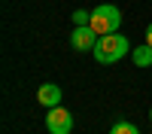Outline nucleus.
Segmentation results:
<instances>
[{
    "mask_svg": "<svg viewBox=\"0 0 152 134\" xmlns=\"http://www.w3.org/2000/svg\"><path fill=\"white\" fill-rule=\"evenodd\" d=\"M149 122H152V110H149Z\"/></svg>",
    "mask_w": 152,
    "mask_h": 134,
    "instance_id": "9d476101",
    "label": "nucleus"
},
{
    "mask_svg": "<svg viewBox=\"0 0 152 134\" xmlns=\"http://www.w3.org/2000/svg\"><path fill=\"white\" fill-rule=\"evenodd\" d=\"M119 24H122V12H119V6H113V3H100V6L91 9V31H94L97 37H104V34H116Z\"/></svg>",
    "mask_w": 152,
    "mask_h": 134,
    "instance_id": "f03ea898",
    "label": "nucleus"
},
{
    "mask_svg": "<svg viewBox=\"0 0 152 134\" xmlns=\"http://www.w3.org/2000/svg\"><path fill=\"white\" fill-rule=\"evenodd\" d=\"M110 134H140V128H137V125H131V122H116Z\"/></svg>",
    "mask_w": 152,
    "mask_h": 134,
    "instance_id": "0eeeda50",
    "label": "nucleus"
},
{
    "mask_svg": "<svg viewBox=\"0 0 152 134\" xmlns=\"http://www.w3.org/2000/svg\"><path fill=\"white\" fill-rule=\"evenodd\" d=\"M73 24H76V28H79V24H91V12H88V9H76L73 12Z\"/></svg>",
    "mask_w": 152,
    "mask_h": 134,
    "instance_id": "6e6552de",
    "label": "nucleus"
},
{
    "mask_svg": "<svg viewBox=\"0 0 152 134\" xmlns=\"http://www.w3.org/2000/svg\"><path fill=\"white\" fill-rule=\"evenodd\" d=\"M131 61H134L137 67H152V46H149V43H143V46L131 49Z\"/></svg>",
    "mask_w": 152,
    "mask_h": 134,
    "instance_id": "423d86ee",
    "label": "nucleus"
},
{
    "mask_svg": "<svg viewBox=\"0 0 152 134\" xmlns=\"http://www.w3.org/2000/svg\"><path fill=\"white\" fill-rule=\"evenodd\" d=\"M37 101H40L46 110L58 107V104H61V85H55V82H43L40 89H37Z\"/></svg>",
    "mask_w": 152,
    "mask_h": 134,
    "instance_id": "39448f33",
    "label": "nucleus"
},
{
    "mask_svg": "<svg viewBox=\"0 0 152 134\" xmlns=\"http://www.w3.org/2000/svg\"><path fill=\"white\" fill-rule=\"evenodd\" d=\"M146 43L152 46V21H149V28H146Z\"/></svg>",
    "mask_w": 152,
    "mask_h": 134,
    "instance_id": "1a4fd4ad",
    "label": "nucleus"
},
{
    "mask_svg": "<svg viewBox=\"0 0 152 134\" xmlns=\"http://www.w3.org/2000/svg\"><path fill=\"white\" fill-rule=\"evenodd\" d=\"M97 46V34L91 31V24H79V28L70 31V49L76 52H94Z\"/></svg>",
    "mask_w": 152,
    "mask_h": 134,
    "instance_id": "20e7f679",
    "label": "nucleus"
},
{
    "mask_svg": "<svg viewBox=\"0 0 152 134\" xmlns=\"http://www.w3.org/2000/svg\"><path fill=\"white\" fill-rule=\"evenodd\" d=\"M91 55H94L97 64H116L125 55H131V43H128V37H122L119 31L116 34H104V37H97V46H94Z\"/></svg>",
    "mask_w": 152,
    "mask_h": 134,
    "instance_id": "f257e3e1",
    "label": "nucleus"
},
{
    "mask_svg": "<svg viewBox=\"0 0 152 134\" xmlns=\"http://www.w3.org/2000/svg\"><path fill=\"white\" fill-rule=\"evenodd\" d=\"M46 128H49V134H70V131H73V116H70V110L52 107V110L46 113Z\"/></svg>",
    "mask_w": 152,
    "mask_h": 134,
    "instance_id": "7ed1b4c3",
    "label": "nucleus"
}]
</instances>
